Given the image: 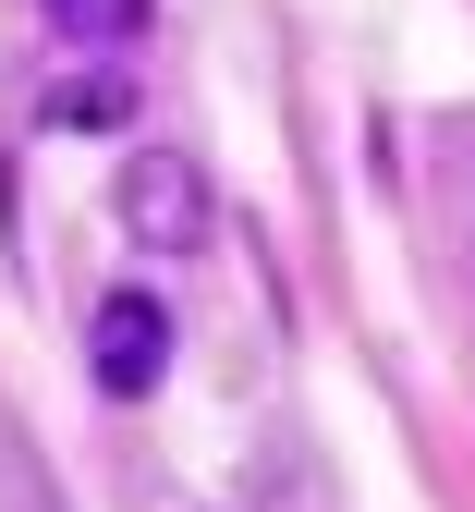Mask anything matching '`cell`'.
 <instances>
[{
  "mask_svg": "<svg viewBox=\"0 0 475 512\" xmlns=\"http://www.w3.org/2000/svg\"><path fill=\"white\" fill-rule=\"evenodd\" d=\"M86 366H98V391H110V403H147L159 378H171V305H159L147 281L98 293V317H86Z\"/></svg>",
  "mask_w": 475,
  "mask_h": 512,
  "instance_id": "6da1fadb",
  "label": "cell"
},
{
  "mask_svg": "<svg viewBox=\"0 0 475 512\" xmlns=\"http://www.w3.org/2000/svg\"><path fill=\"white\" fill-rule=\"evenodd\" d=\"M208 220H220V196H208V171H195V159H171V147L122 159V232L147 244V256H195Z\"/></svg>",
  "mask_w": 475,
  "mask_h": 512,
  "instance_id": "7a4b0ae2",
  "label": "cell"
},
{
  "mask_svg": "<svg viewBox=\"0 0 475 512\" xmlns=\"http://www.w3.org/2000/svg\"><path fill=\"white\" fill-rule=\"evenodd\" d=\"M37 122H49V135H122V122H134V74H61L37 98Z\"/></svg>",
  "mask_w": 475,
  "mask_h": 512,
  "instance_id": "3957f363",
  "label": "cell"
},
{
  "mask_svg": "<svg viewBox=\"0 0 475 512\" xmlns=\"http://www.w3.org/2000/svg\"><path fill=\"white\" fill-rule=\"evenodd\" d=\"M37 13L74 37V49H122V37H147V13H159V0H37Z\"/></svg>",
  "mask_w": 475,
  "mask_h": 512,
  "instance_id": "277c9868",
  "label": "cell"
}]
</instances>
